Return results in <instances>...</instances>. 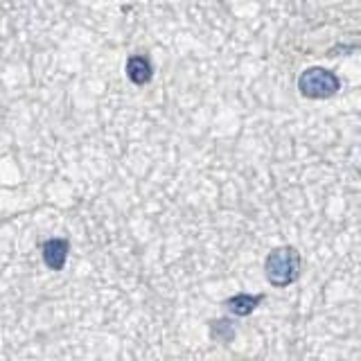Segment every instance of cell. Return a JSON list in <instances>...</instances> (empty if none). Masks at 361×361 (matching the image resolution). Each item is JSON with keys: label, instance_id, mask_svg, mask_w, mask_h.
Segmentation results:
<instances>
[{"label": "cell", "instance_id": "obj_5", "mask_svg": "<svg viewBox=\"0 0 361 361\" xmlns=\"http://www.w3.org/2000/svg\"><path fill=\"white\" fill-rule=\"evenodd\" d=\"M262 302V296H251V293H237V296L228 298V310L235 314V316H248L257 305Z\"/></svg>", "mask_w": 361, "mask_h": 361}, {"label": "cell", "instance_id": "obj_4", "mask_svg": "<svg viewBox=\"0 0 361 361\" xmlns=\"http://www.w3.org/2000/svg\"><path fill=\"white\" fill-rule=\"evenodd\" d=\"M152 63H149V59L147 56H140V54H133L131 59L127 61V77L131 79L133 84H138V86H142V84H147L152 79Z\"/></svg>", "mask_w": 361, "mask_h": 361}, {"label": "cell", "instance_id": "obj_2", "mask_svg": "<svg viewBox=\"0 0 361 361\" xmlns=\"http://www.w3.org/2000/svg\"><path fill=\"white\" fill-rule=\"evenodd\" d=\"M341 82L338 77L325 68H307L300 77H298V88L305 97H312V99H325V97H332Z\"/></svg>", "mask_w": 361, "mask_h": 361}, {"label": "cell", "instance_id": "obj_3", "mask_svg": "<svg viewBox=\"0 0 361 361\" xmlns=\"http://www.w3.org/2000/svg\"><path fill=\"white\" fill-rule=\"evenodd\" d=\"M43 259L52 271H61L68 259V242L59 240V237L48 240L43 244Z\"/></svg>", "mask_w": 361, "mask_h": 361}, {"label": "cell", "instance_id": "obj_1", "mask_svg": "<svg viewBox=\"0 0 361 361\" xmlns=\"http://www.w3.org/2000/svg\"><path fill=\"white\" fill-rule=\"evenodd\" d=\"M298 269H300V255L296 248L291 246H282L271 251L267 255L264 271H267V280L274 287H287L293 280L298 278Z\"/></svg>", "mask_w": 361, "mask_h": 361}, {"label": "cell", "instance_id": "obj_6", "mask_svg": "<svg viewBox=\"0 0 361 361\" xmlns=\"http://www.w3.org/2000/svg\"><path fill=\"white\" fill-rule=\"evenodd\" d=\"M235 334V330L231 327L228 321H217V323H212V336L214 338H224V341H231Z\"/></svg>", "mask_w": 361, "mask_h": 361}]
</instances>
